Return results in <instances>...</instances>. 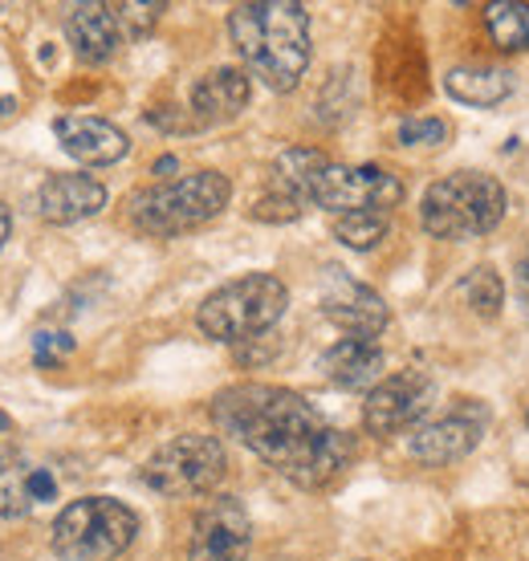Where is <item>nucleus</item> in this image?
<instances>
[{"mask_svg": "<svg viewBox=\"0 0 529 561\" xmlns=\"http://www.w3.org/2000/svg\"><path fill=\"white\" fill-rule=\"evenodd\" d=\"M212 420L273 472L306 492L330 489L354 460V439L322 420L306 394L273 382H237L212 399Z\"/></svg>", "mask_w": 529, "mask_h": 561, "instance_id": "1", "label": "nucleus"}, {"mask_svg": "<svg viewBox=\"0 0 529 561\" xmlns=\"http://www.w3.org/2000/svg\"><path fill=\"white\" fill-rule=\"evenodd\" d=\"M269 192L290 199L293 208H326L330 216L347 211H387L404 204V183L387 168H350L335 163L314 147H290L273 159Z\"/></svg>", "mask_w": 529, "mask_h": 561, "instance_id": "2", "label": "nucleus"}, {"mask_svg": "<svg viewBox=\"0 0 529 561\" xmlns=\"http://www.w3.org/2000/svg\"><path fill=\"white\" fill-rule=\"evenodd\" d=\"M228 37L252 78L290 94L309 70V13L297 0H249L228 13Z\"/></svg>", "mask_w": 529, "mask_h": 561, "instance_id": "3", "label": "nucleus"}, {"mask_svg": "<svg viewBox=\"0 0 529 561\" xmlns=\"http://www.w3.org/2000/svg\"><path fill=\"white\" fill-rule=\"evenodd\" d=\"M233 199V183L221 171H192L180 180L139 187L126 199V220L147 237H180L216 220Z\"/></svg>", "mask_w": 529, "mask_h": 561, "instance_id": "4", "label": "nucleus"}, {"mask_svg": "<svg viewBox=\"0 0 529 561\" xmlns=\"http://www.w3.org/2000/svg\"><path fill=\"white\" fill-rule=\"evenodd\" d=\"M505 216V187L488 171H452L419 199V225L436 240H476Z\"/></svg>", "mask_w": 529, "mask_h": 561, "instance_id": "5", "label": "nucleus"}, {"mask_svg": "<svg viewBox=\"0 0 529 561\" xmlns=\"http://www.w3.org/2000/svg\"><path fill=\"white\" fill-rule=\"evenodd\" d=\"M285 309H290L285 280L273 273H245L200 301L195 325L216 342H252L264 330H273L285 318Z\"/></svg>", "mask_w": 529, "mask_h": 561, "instance_id": "6", "label": "nucleus"}, {"mask_svg": "<svg viewBox=\"0 0 529 561\" xmlns=\"http://www.w3.org/2000/svg\"><path fill=\"white\" fill-rule=\"evenodd\" d=\"M139 537V513L114 496H82L57 513L54 553L61 561H114Z\"/></svg>", "mask_w": 529, "mask_h": 561, "instance_id": "7", "label": "nucleus"}, {"mask_svg": "<svg viewBox=\"0 0 529 561\" xmlns=\"http://www.w3.org/2000/svg\"><path fill=\"white\" fill-rule=\"evenodd\" d=\"M228 472V456L216 435L188 432L168 439L164 448L151 451V460L143 463L147 489L159 496H209Z\"/></svg>", "mask_w": 529, "mask_h": 561, "instance_id": "8", "label": "nucleus"}, {"mask_svg": "<svg viewBox=\"0 0 529 561\" xmlns=\"http://www.w3.org/2000/svg\"><path fill=\"white\" fill-rule=\"evenodd\" d=\"M488 432V408L473 403V399H457L444 415L424 420L407 439L412 460L428 463V468H444L452 460H464L469 451H476V444Z\"/></svg>", "mask_w": 529, "mask_h": 561, "instance_id": "9", "label": "nucleus"}, {"mask_svg": "<svg viewBox=\"0 0 529 561\" xmlns=\"http://www.w3.org/2000/svg\"><path fill=\"white\" fill-rule=\"evenodd\" d=\"M436 403V382L424 375V370H399V375H387L375 391H367V403H362V423L367 432L387 439V435L399 432H416L419 423L428 420V411Z\"/></svg>", "mask_w": 529, "mask_h": 561, "instance_id": "10", "label": "nucleus"}, {"mask_svg": "<svg viewBox=\"0 0 529 561\" xmlns=\"http://www.w3.org/2000/svg\"><path fill=\"white\" fill-rule=\"evenodd\" d=\"M252 520L237 496H209L192 517L188 561H249Z\"/></svg>", "mask_w": 529, "mask_h": 561, "instance_id": "11", "label": "nucleus"}, {"mask_svg": "<svg viewBox=\"0 0 529 561\" xmlns=\"http://www.w3.org/2000/svg\"><path fill=\"white\" fill-rule=\"evenodd\" d=\"M322 313L350 337H371L375 342L387 330V301L362 285V280L347 277L342 268H326L322 277Z\"/></svg>", "mask_w": 529, "mask_h": 561, "instance_id": "12", "label": "nucleus"}, {"mask_svg": "<svg viewBox=\"0 0 529 561\" xmlns=\"http://www.w3.org/2000/svg\"><path fill=\"white\" fill-rule=\"evenodd\" d=\"M54 135L61 142V151L78 159L82 168H111L131 151L123 127H114L111 118L98 114H61L54 123Z\"/></svg>", "mask_w": 529, "mask_h": 561, "instance_id": "13", "label": "nucleus"}, {"mask_svg": "<svg viewBox=\"0 0 529 561\" xmlns=\"http://www.w3.org/2000/svg\"><path fill=\"white\" fill-rule=\"evenodd\" d=\"M123 37L126 33L119 25L114 4H98V0L70 4V13H66V42H70L78 61H86V66H106L123 49Z\"/></svg>", "mask_w": 529, "mask_h": 561, "instance_id": "14", "label": "nucleus"}, {"mask_svg": "<svg viewBox=\"0 0 529 561\" xmlns=\"http://www.w3.org/2000/svg\"><path fill=\"white\" fill-rule=\"evenodd\" d=\"M102 208H106V187L94 175L66 171V175H49L37 187V216L45 225H78Z\"/></svg>", "mask_w": 529, "mask_h": 561, "instance_id": "15", "label": "nucleus"}, {"mask_svg": "<svg viewBox=\"0 0 529 561\" xmlns=\"http://www.w3.org/2000/svg\"><path fill=\"white\" fill-rule=\"evenodd\" d=\"M252 99L249 73L237 66H216L192 85V118L195 127H221L233 123Z\"/></svg>", "mask_w": 529, "mask_h": 561, "instance_id": "16", "label": "nucleus"}, {"mask_svg": "<svg viewBox=\"0 0 529 561\" xmlns=\"http://www.w3.org/2000/svg\"><path fill=\"white\" fill-rule=\"evenodd\" d=\"M383 351L371 337H342L322 354V375L342 391H375L383 382Z\"/></svg>", "mask_w": 529, "mask_h": 561, "instance_id": "17", "label": "nucleus"}, {"mask_svg": "<svg viewBox=\"0 0 529 561\" xmlns=\"http://www.w3.org/2000/svg\"><path fill=\"white\" fill-rule=\"evenodd\" d=\"M57 496L49 468H29L21 456H0V517H25L33 505Z\"/></svg>", "mask_w": 529, "mask_h": 561, "instance_id": "18", "label": "nucleus"}, {"mask_svg": "<svg viewBox=\"0 0 529 561\" xmlns=\"http://www.w3.org/2000/svg\"><path fill=\"white\" fill-rule=\"evenodd\" d=\"M444 90L464 106H502L509 94H514V73L502 70V66H457V70L444 73Z\"/></svg>", "mask_w": 529, "mask_h": 561, "instance_id": "19", "label": "nucleus"}, {"mask_svg": "<svg viewBox=\"0 0 529 561\" xmlns=\"http://www.w3.org/2000/svg\"><path fill=\"white\" fill-rule=\"evenodd\" d=\"M485 28L505 54L529 49V4L526 0H493L485 9Z\"/></svg>", "mask_w": 529, "mask_h": 561, "instance_id": "20", "label": "nucleus"}, {"mask_svg": "<svg viewBox=\"0 0 529 561\" xmlns=\"http://www.w3.org/2000/svg\"><path fill=\"white\" fill-rule=\"evenodd\" d=\"M460 297H464V306L473 309V313H481V318H497L505 306V280L502 273L493 265H481L473 268L469 277L460 280Z\"/></svg>", "mask_w": 529, "mask_h": 561, "instance_id": "21", "label": "nucleus"}, {"mask_svg": "<svg viewBox=\"0 0 529 561\" xmlns=\"http://www.w3.org/2000/svg\"><path fill=\"white\" fill-rule=\"evenodd\" d=\"M387 211H347V216H335V237L354 253H367L387 237Z\"/></svg>", "mask_w": 529, "mask_h": 561, "instance_id": "22", "label": "nucleus"}, {"mask_svg": "<svg viewBox=\"0 0 529 561\" xmlns=\"http://www.w3.org/2000/svg\"><path fill=\"white\" fill-rule=\"evenodd\" d=\"M164 0H155V4H135V0H126V4H114V13H119V25H123L126 37H143V33H151L155 21L164 16Z\"/></svg>", "mask_w": 529, "mask_h": 561, "instance_id": "23", "label": "nucleus"}, {"mask_svg": "<svg viewBox=\"0 0 529 561\" xmlns=\"http://www.w3.org/2000/svg\"><path fill=\"white\" fill-rule=\"evenodd\" d=\"M395 135L404 147H440L448 139V123L444 118H404Z\"/></svg>", "mask_w": 529, "mask_h": 561, "instance_id": "24", "label": "nucleus"}, {"mask_svg": "<svg viewBox=\"0 0 529 561\" xmlns=\"http://www.w3.org/2000/svg\"><path fill=\"white\" fill-rule=\"evenodd\" d=\"M66 354H74V337L66 330H42V334L33 337V363L37 366H54Z\"/></svg>", "mask_w": 529, "mask_h": 561, "instance_id": "25", "label": "nucleus"}, {"mask_svg": "<svg viewBox=\"0 0 529 561\" xmlns=\"http://www.w3.org/2000/svg\"><path fill=\"white\" fill-rule=\"evenodd\" d=\"M517 301H521V309H526V318H529V253L521 256V265H517Z\"/></svg>", "mask_w": 529, "mask_h": 561, "instance_id": "26", "label": "nucleus"}, {"mask_svg": "<svg viewBox=\"0 0 529 561\" xmlns=\"http://www.w3.org/2000/svg\"><path fill=\"white\" fill-rule=\"evenodd\" d=\"M13 237V208L0 199V249H4V240Z\"/></svg>", "mask_w": 529, "mask_h": 561, "instance_id": "27", "label": "nucleus"}, {"mask_svg": "<svg viewBox=\"0 0 529 561\" xmlns=\"http://www.w3.org/2000/svg\"><path fill=\"white\" fill-rule=\"evenodd\" d=\"M9 114H16V99H0V118H9Z\"/></svg>", "mask_w": 529, "mask_h": 561, "instance_id": "28", "label": "nucleus"}, {"mask_svg": "<svg viewBox=\"0 0 529 561\" xmlns=\"http://www.w3.org/2000/svg\"><path fill=\"white\" fill-rule=\"evenodd\" d=\"M155 171H176V159H171V154H164V159L155 163Z\"/></svg>", "mask_w": 529, "mask_h": 561, "instance_id": "29", "label": "nucleus"}, {"mask_svg": "<svg viewBox=\"0 0 529 561\" xmlns=\"http://www.w3.org/2000/svg\"><path fill=\"white\" fill-rule=\"evenodd\" d=\"M9 427H13V423H9V415H0V432H9Z\"/></svg>", "mask_w": 529, "mask_h": 561, "instance_id": "30", "label": "nucleus"}, {"mask_svg": "<svg viewBox=\"0 0 529 561\" xmlns=\"http://www.w3.org/2000/svg\"><path fill=\"white\" fill-rule=\"evenodd\" d=\"M526 420H529V415H526Z\"/></svg>", "mask_w": 529, "mask_h": 561, "instance_id": "31", "label": "nucleus"}]
</instances>
